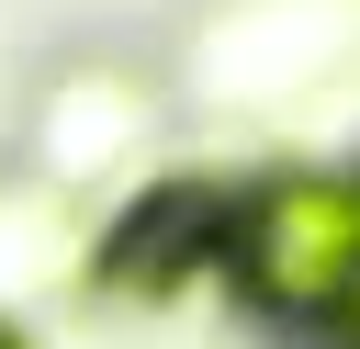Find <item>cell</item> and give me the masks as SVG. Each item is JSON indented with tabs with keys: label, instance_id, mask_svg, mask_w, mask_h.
Wrapping results in <instances>:
<instances>
[{
	"label": "cell",
	"instance_id": "obj_1",
	"mask_svg": "<svg viewBox=\"0 0 360 349\" xmlns=\"http://www.w3.org/2000/svg\"><path fill=\"white\" fill-rule=\"evenodd\" d=\"M225 270L281 326H349L360 315V180H338V169L259 180L225 214Z\"/></svg>",
	"mask_w": 360,
	"mask_h": 349
},
{
	"label": "cell",
	"instance_id": "obj_2",
	"mask_svg": "<svg viewBox=\"0 0 360 349\" xmlns=\"http://www.w3.org/2000/svg\"><path fill=\"white\" fill-rule=\"evenodd\" d=\"M0 349H11V338H0Z\"/></svg>",
	"mask_w": 360,
	"mask_h": 349
}]
</instances>
